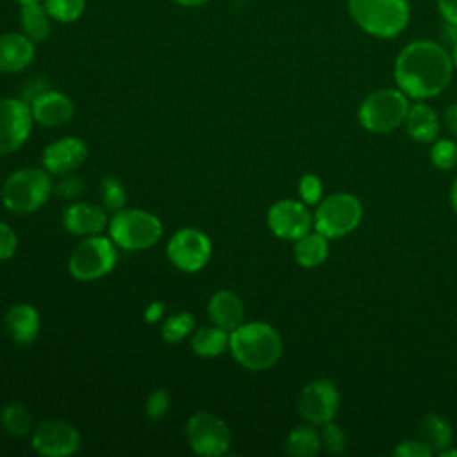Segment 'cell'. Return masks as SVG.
<instances>
[{
	"mask_svg": "<svg viewBox=\"0 0 457 457\" xmlns=\"http://www.w3.org/2000/svg\"><path fill=\"white\" fill-rule=\"evenodd\" d=\"M298 193L305 204H309V205L318 204L321 200V193H323L321 180L312 173L303 175L298 182Z\"/></svg>",
	"mask_w": 457,
	"mask_h": 457,
	"instance_id": "d6a6232c",
	"label": "cell"
},
{
	"mask_svg": "<svg viewBox=\"0 0 457 457\" xmlns=\"http://www.w3.org/2000/svg\"><path fill=\"white\" fill-rule=\"evenodd\" d=\"M321 450V436L312 425L295 427L286 439V452L293 457H311Z\"/></svg>",
	"mask_w": 457,
	"mask_h": 457,
	"instance_id": "cb8c5ba5",
	"label": "cell"
},
{
	"mask_svg": "<svg viewBox=\"0 0 457 457\" xmlns=\"http://www.w3.org/2000/svg\"><path fill=\"white\" fill-rule=\"evenodd\" d=\"M162 312H164V305H162L161 302H152V303L146 307V311H145V320H146L148 323H155L157 320H161Z\"/></svg>",
	"mask_w": 457,
	"mask_h": 457,
	"instance_id": "ab89813d",
	"label": "cell"
},
{
	"mask_svg": "<svg viewBox=\"0 0 457 457\" xmlns=\"http://www.w3.org/2000/svg\"><path fill=\"white\" fill-rule=\"evenodd\" d=\"M111 239L125 250H143L155 245L162 234L159 218L141 209H120L109 221Z\"/></svg>",
	"mask_w": 457,
	"mask_h": 457,
	"instance_id": "8992f818",
	"label": "cell"
},
{
	"mask_svg": "<svg viewBox=\"0 0 457 457\" xmlns=\"http://www.w3.org/2000/svg\"><path fill=\"white\" fill-rule=\"evenodd\" d=\"M175 2L180 4V5H184V7H198V5L205 4L207 0H175Z\"/></svg>",
	"mask_w": 457,
	"mask_h": 457,
	"instance_id": "b9f144b4",
	"label": "cell"
},
{
	"mask_svg": "<svg viewBox=\"0 0 457 457\" xmlns=\"http://www.w3.org/2000/svg\"><path fill=\"white\" fill-rule=\"evenodd\" d=\"M87 155V148L82 139L66 136L52 145H48L43 152V164L46 171L55 175H66L68 171H73L79 168Z\"/></svg>",
	"mask_w": 457,
	"mask_h": 457,
	"instance_id": "9a60e30c",
	"label": "cell"
},
{
	"mask_svg": "<svg viewBox=\"0 0 457 457\" xmlns=\"http://www.w3.org/2000/svg\"><path fill=\"white\" fill-rule=\"evenodd\" d=\"M452 57L434 41L407 45L395 61V80L402 93L423 100L441 93L452 79Z\"/></svg>",
	"mask_w": 457,
	"mask_h": 457,
	"instance_id": "6da1fadb",
	"label": "cell"
},
{
	"mask_svg": "<svg viewBox=\"0 0 457 457\" xmlns=\"http://www.w3.org/2000/svg\"><path fill=\"white\" fill-rule=\"evenodd\" d=\"M321 446L330 452V453H343L348 446V439L346 434L341 430L339 425H336L334 421H328L325 425H321Z\"/></svg>",
	"mask_w": 457,
	"mask_h": 457,
	"instance_id": "1f68e13d",
	"label": "cell"
},
{
	"mask_svg": "<svg viewBox=\"0 0 457 457\" xmlns=\"http://www.w3.org/2000/svg\"><path fill=\"white\" fill-rule=\"evenodd\" d=\"M430 453H432L430 446H427L421 439L403 441L393 450L395 457H428Z\"/></svg>",
	"mask_w": 457,
	"mask_h": 457,
	"instance_id": "e575fe53",
	"label": "cell"
},
{
	"mask_svg": "<svg viewBox=\"0 0 457 457\" xmlns=\"http://www.w3.org/2000/svg\"><path fill=\"white\" fill-rule=\"evenodd\" d=\"M36 43L23 32H7L0 36V71L16 73L25 70L34 55Z\"/></svg>",
	"mask_w": 457,
	"mask_h": 457,
	"instance_id": "ac0fdd59",
	"label": "cell"
},
{
	"mask_svg": "<svg viewBox=\"0 0 457 457\" xmlns=\"http://www.w3.org/2000/svg\"><path fill=\"white\" fill-rule=\"evenodd\" d=\"M100 196L102 204L109 211H120L125 205L127 193L123 184L116 177H104L100 184Z\"/></svg>",
	"mask_w": 457,
	"mask_h": 457,
	"instance_id": "f546056e",
	"label": "cell"
},
{
	"mask_svg": "<svg viewBox=\"0 0 457 457\" xmlns=\"http://www.w3.org/2000/svg\"><path fill=\"white\" fill-rule=\"evenodd\" d=\"M14 2H18L20 5H27V4H36V2H41V0H14Z\"/></svg>",
	"mask_w": 457,
	"mask_h": 457,
	"instance_id": "f6af8a7d",
	"label": "cell"
},
{
	"mask_svg": "<svg viewBox=\"0 0 457 457\" xmlns=\"http://www.w3.org/2000/svg\"><path fill=\"white\" fill-rule=\"evenodd\" d=\"M50 195V179L46 171L21 168L7 177L2 187V202L14 214L37 211Z\"/></svg>",
	"mask_w": 457,
	"mask_h": 457,
	"instance_id": "277c9868",
	"label": "cell"
},
{
	"mask_svg": "<svg viewBox=\"0 0 457 457\" xmlns=\"http://www.w3.org/2000/svg\"><path fill=\"white\" fill-rule=\"evenodd\" d=\"M43 5L54 20L61 23H71L82 16L86 0H43Z\"/></svg>",
	"mask_w": 457,
	"mask_h": 457,
	"instance_id": "83f0119b",
	"label": "cell"
},
{
	"mask_svg": "<svg viewBox=\"0 0 457 457\" xmlns=\"http://www.w3.org/2000/svg\"><path fill=\"white\" fill-rule=\"evenodd\" d=\"M228 348L241 366L261 371L271 368L280 359L282 339L271 325L252 321L241 323L230 332Z\"/></svg>",
	"mask_w": 457,
	"mask_h": 457,
	"instance_id": "7a4b0ae2",
	"label": "cell"
},
{
	"mask_svg": "<svg viewBox=\"0 0 457 457\" xmlns=\"http://www.w3.org/2000/svg\"><path fill=\"white\" fill-rule=\"evenodd\" d=\"M441 457H457V450L455 448H445V450H441V452H437Z\"/></svg>",
	"mask_w": 457,
	"mask_h": 457,
	"instance_id": "7bdbcfd3",
	"label": "cell"
},
{
	"mask_svg": "<svg viewBox=\"0 0 457 457\" xmlns=\"http://www.w3.org/2000/svg\"><path fill=\"white\" fill-rule=\"evenodd\" d=\"M55 193L64 198H77L84 193V182L77 177H64L57 186Z\"/></svg>",
	"mask_w": 457,
	"mask_h": 457,
	"instance_id": "8d00e7d4",
	"label": "cell"
},
{
	"mask_svg": "<svg viewBox=\"0 0 457 457\" xmlns=\"http://www.w3.org/2000/svg\"><path fill=\"white\" fill-rule=\"evenodd\" d=\"M16 243H18V239H16L14 230L7 223L0 221V259L2 261L12 257L14 250H16Z\"/></svg>",
	"mask_w": 457,
	"mask_h": 457,
	"instance_id": "d590c367",
	"label": "cell"
},
{
	"mask_svg": "<svg viewBox=\"0 0 457 457\" xmlns=\"http://www.w3.org/2000/svg\"><path fill=\"white\" fill-rule=\"evenodd\" d=\"M32 120L27 102L0 98V154H11L27 141Z\"/></svg>",
	"mask_w": 457,
	"mask_h": 457,
	"instance_id": "7c38bea8",
	"label": "cell"
},
{
	"mask_svg": "<svg viewBox=\"0 0 457 457\" xmlns=\"http://www.w3.org/2000/svg\"><path fill=\"white\" fill-rule=\"evenodd\" d=\"M50 14L39 2L21 5L20 12V23L21 32L34 43H41L50 34Z\"/></svg>",
	"mask_w": 457,
	"mask_h": 457,
	"instance_id": "603a6c76",
	"label": "cell"
},
{
	"mask_svg": "<svg viewBox=\"0 0 457 457\" xmlns=\"http://www.w3.org/2000/svg\"><path fill=\"white\" fill-rule=\"evenodd\" d=\"M452 64L457 68V37L453 41V50H452Z\"/></svg>",
	"mask_w": 457,
	"mask_h": 457,
	"instance_id": "ee69618b",
	"label": "cell"
},
{
	"mask_svg": "<svg viewBox=\"0 0 457 457\" xmlns=\"http://www.w3.org/2000/svg\"><path fill=\"white\" fill-rule=\"evenodd\" d=\"M191 348L200 357H216L228 348V334L220 327H202L193 334Z\"/></svg>",
	"mask_w": 457,
	"mask_h": 457,
	"instance_id": "d4e9b609",
	"label": "cell"
},
{
	"mask_svg": "<svg viewBox=\"0 0 457 457\" xmlns=\"http://www.w3.org/2000/svg\"><path fill=\"white\" fill-rule=\"evenodd\" d=\"M407 134L418 143H430L437 137L439 132V118L436 111L427 104L409 105L407 116L403 120Z\"/></svg>",
	"mask_w": 457,
	"mask_h": 457,
	"instance_id": "44dd1931",
	"label": "cell"
},
{
	"mask_svg": "<svg viewBox=\"0 0 457 457\" xmlns=\"http://www.w3.org/2000/svg\"><path fill=\"white\" fill-rule=\"evenodd\" d=\"M80 436L73 425L62 420L41 421L32 436V446L37 453L46 457H66L77 452Z\"/></svg>",
	"mask_w": 457,
	"mask_h": 457,
	"instance_id": "4fadbf2b",
	"label": "cell"
},
{
	"mask_svg": "<svg viewBox=\"0 0 457 457\" xmlns=\"http://www.w3.org/2000/svg\"><path fill=\"white\" fill-rule=\"evenodd\" d=\"M62 223L64 228L75 236H95L105 228L107 216L98 205L75 202L64 209Z\"/></svg>",
	"mask_w": 457,
	"mask_h": 457,
	"instance_id": "e0dca14e",
	"label": "cell"
},
{
	"mask_svg": "<svg viewBox=\"0 0 457 457\" xmlns=\"http://www.w3.org/2000/svg\"><path fill=\"white\" fill-rule=\"evenodd\" d=\"M430 161L439 170H450L457 164V143L452 139H437L430 148Z\"/></svg>",
	"mask_w": 457,
	"mask_h": 457,
	"instance_id": "4dcf8cb0",
	"label": "cell"
},
{
	"mask_svg": "<svg viewBox=\"0 0 457 457\" xmlns=\"http://www.w3.org/2000/svg\"><path fill=\"white\" fill-rule=\"evenodd\" d=\"M212 323L227 332H232L243 323L245 309L237 295L232 291H218L211 296L207 305Z\"/></svg>",
	"mask_w": 457,
	"mask_h": 457,
	"instance_id": "d6986e66",
	"label": "cell"
},
{
	"mask_svg": "<svg viewBox=\"0 0 457 457\" xmlns=\"http://www.w3.org/2000/svg\"><path fill=\"white\" fill-rule=\"evenodd\" d=\"M168 257L182 271H198L211 257V239L198 228H182L168 241Z\"/></svg>",
	"mask_w": 457,
	"mask_h": 457,
	"instance_id": "8fae6325",
	"label": "cell"
},
{
	"mask_svg": "<svg viewBox=\"0 0 457 457\" xmlns=\"http://www.w3.org/2000/svg\"><path fill=\"white\" fill-rule=\"evenodd\" d=\"M170 407V395L166 389H155L146 400V416L152 420H159L166 414Z\"/></svg>",
	"mask_w": 457,
	"mask_h": 457,
	"instance_id": "836d02e7",
	"label": "cell"
},
{
	"mask_svg": "<svg viewBox=\"0 0 457 457\" xmlns=\"http://www.w3.org/2000/svg\"><path fill=\"white\" fill-rule=\"evenodd\" d=\"M116 264V248L104 236H89L75 246L70 257V271L79 280H93L107 275Z\"/></svg>",
	"mask_w": 457,
	"mask_h": 457,
	"instance_id": "ba28073f",
	"label": "cell"
},
{
	"mask_svg": "<svg viewBox=\"0 0 457 457\" xmlns=\"http://www.w3.org/2000/svg\"><path fill=\"white\" fill-rule=\"evenodd\" d=\"M445 125L457 137V104H452L445 111Z\"/></svg>",
	"mask_w": 457,
	"mask_h": 457,
	"instance_id": "f35d334b",
	"label": "cell"
},
{
	"mask_svg": "<svg viewBox=\"0 0 457 457\" xmlns=\"http://www.w3.org/2000/svg\"><path fill=\"white\" fill-rule=\"evenodd\" d=\"M362 218V205L350 193H334L318 202L314 227L328 239L341 237L355 230Z\"/></svg>",
	"mask_w": 457,
	"mask_h": 457,
	"instance_id": "52a82bcc",
	"label": "cell"
},
{
	"mask_svg": "<svg viewBox=\"0 0 457 457\" xmlns=\"http://www.w3.org/2000/svg\"><path fill=\"white\" fill-rule=\"evenodd\" d=\"M407 95L400 89H378L370 93L359 107V123L375 134H386L400 127L407 116Z\"/></svg>",
	"mask_w": 457,
	"mask_h": 457,
	"instance_id": "5b68a950",
	"label": "cell"
},
{
	"mask_svg": "<svg viewBox=\"0 0 457 457\" xmlns=\"http://www.w3.org/2000/svg\"><path fill=\"white\" fill-rule=\"evenodd\" d=\"M355 23L371 36L395 37L409 21L407 0H348Z\"/></svg>",
	"mask_w": 457,
	"mask_h": 457,
	"instance_id": "3957f363",
	"label": "cell"
},
{
	"mask_svg": "<svg viewBox=\"0 0 457 457\" xmlns=\"http://www.w3.org/2000/svg\"><path fill=\"white\" fill-rule=\"evenodd\" d=\"M339 407V391L334 382L318 378L309 382L298 396V412L311 425H325L334 420Z\"/></svg>",
	"mask_w": 457,
	"mask_h": 457,
	"instance_id": "30bf717a",
	"label": "cell"
},
{
	"mask_svg": "<svg viewBox=\"0 0 457 457\" xmlns=\"http://www.w3.org/2000/svg\"><path fill=\"white\" fill-rule=\"evenodd\" d=\"M0 421L5 432H9L11 436H25L32 427L30 414L18 402H9L7 405H4L0 412Z\"/></svg>",
	"mask_w": 457,
	"mask_h": 457,
	"instance_id": "4316f807",
	"label": "cell"
},
{
	"mask_svg": "<svg viewBox=\"0 0 457 457\" xmlns=\"http://www.w3.org/2000/svg\"><path fill=\"white\" fill-rule=\"evenodd\" d=\"M312 216L302 202L278 200L268 211V227L282 239L296 241L311 230Z\"/></svg>",
	"mask_w": 457,
	"mask_h": 457,
	"instance_id": "5bb4252c",
	"label": "cell"
},
{
	"mask_svg": "<svg viewBox=\"0 0 457 457\" xmlns=\"http://www.w3.org/2000/svg\"><path fill=\"white\" fill-rule=\"evenodd\" d=\"M39 330L37 311L29 303H16L5 314V332L18 345H29Z\"/></svg>",
	"mask_w": 457,
	"mask_h": 457,
	"instance_id": "ffe728a7",
	"label": "cell"
},
{
	"mask_svg": "<svg viewBox=\"0 0 457 457\" xmlns=\"http://www.w3.org/2000/svg\"><path fill=\"white\" fill-rule=\"evenodd\" d=\"M452 427L436 414H428L420 423V439L430 446L432 452H441L452 445Z\"/></svg>",
	"mask_w": 457,
	"mask_h": 457,
	"instance_id": "484cf974",
	"label": "cell"
},
{
	"mask_svg": "<svg viewBox=\"0 0 457 457\" xmlns=\"http://www.w3.org/2000/svg\"><path fill=\"white\" fill-rule=\"evenodd\" d=\"M328 255V237L316 232H307L295 243V261L303 268L320 266Z\"/></svg>",
	"mask_w": 457,
	"mask_h": 457,
	"instance_id": "7402d4cb",
	"label": "cell"
},
{
	"mask_svg": "<svg viewBox=\"0 0 457 457\" xmlns=\"http://www.w3.org/2000/svg\"><path fill=\"white\" fill-rule=\"evenodd\" d=\"M30 114L32 118L45 125V127H59L71 120L73 116V104L71 100L59 91L45 89L39 93L30 104Z\"/></svg>",
	"mask_w": 457,
	"mask_h": 457,
	"instance_id": "2e32d148",
	"label": "cell"
},
{
	"mask_svg": "<svg viewBox=\"0 0 457 457\" xmlns=\"http://www.w3.org/2000/svg\"><path fill=\"white\" fill-rule=\"evenodd\" d=\"M450 204H452V209H453L455 214H457V179L453 180L452 189H450Z\"/></svg>",
	"mask_w": 457,
	"mask_h": 457,
	"instance_id": "60d3db41",
	"label": "cell"
},
{
	"mask_svg": "<svg viewBox=\"0 0 457 457\" xmlns=\"http://www.w3.org/2000/svg\"><path fill=\"white\" fill-rule=\"evenodd\" d=\"M437 7H439L443 18L450 25L457 27V0H437Z\"/></svg>",
	"mask_w": 457,
	"mask_h": 457,
	"instance_id": "74e56055",
	"label": "cell"
},
{
	"mask_svg": "<svg viewBox=\"0 0 457 457\" xmlns=\"http://www.w3.org/2000/svg\"><path fill=\"white\" fill-rule=\"evenodd\" d=\"M195 328V320L189 312H177L170 316L162 325V337L168 343H177L184 339Z\"/></svg>",
	"mask_w": 457,
	"mask_h": 457,
	"instance_id": "f1b7e54d",
	"label": "cell"
},
{
	"mask_svg": "<svg viewBox=\"0 0 457 457\" xmlns=\"http://www.w3.org/2000/svg\"><path fill=\"white\" fill-rule=\"evenodd\" d=\"M186 436L191 450L198 455H223L230 446L228 427L211 412H198L189 418Z\"/></svg>",
	"mask_w": 457,
	"mask_h": 457,
	"instance_id": "9c48e42d",
	"label": "cell"
}]
</instances>
